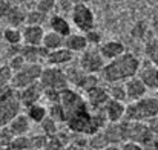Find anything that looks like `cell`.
<instances>
[{
	"label": "cell",
	"instance_id": "obj_28",
	"mask_svg": "<svg viewBox=\"0 0 158 150\" xmlns=\"http://www.w3.org/2000/svg\"><path fill=\"white\" fill-rule=\"evenodd\" d=\"M144 52H146L151 64H154V66L158 67V39H152L149 43H146Z\"/></svg>",
	"mask_w": 158,
	"mask_h": 150
},
{
	"label": "cell",
	"instance_id": "obj_6",
	"mask_svg": "<svg viewBox=\"0 0 158 150\" xmlns=\"http://www.w3.org/2000/svg\"><path fill=\"white\" fill-rule=\"evenodd\" d=\"M71 18L75 28L80 29L83 34L95 29V17L88 5H74L71 9Z\"/></svg>",
	"mask_w": 158,
	"mask_h": 150
},
{
	"label": "cell",
	"instance_id": "obj_10",
	"mask_svg": "<svg viewBox=\"0 0 158 150\" xmlns=\"http://www.w3.org/2000/svg\"><path fill=\"white\" fill-rule=\"evenodd\" d=\"M124 91H126V101L129 103H135L148 95V87L141 83L138 77L124 81Z\"/></svg>",
	"mask_w": 158,
	"mask_h": 150
},
{
	"label": "cell",
	"instance_id": "obj_36",
	"mask_svg": "<svg viewBox=\"0 0 158 150\" xmlns=\"http://www.w3.org/2000/svg\"><path fill=\"white\" fill-rule=\"evenodd\" d=\"M12 140H14V136L9 132V129L8 127H0V149L9 147V144H11Z\"/></svg>",
	"mask_w": 158,
	"mask_h": 150
},
{
	"label": "cell",
	"instance_id": "obj_29",
	"mask_svg": "<svg viewBox=\"0 0 158 150\" xmlns=\"http://www.w3.org/2000/svg\"><path fill=\"white\" fill-rule=\"evenodd\" d=\"M9 150H32L31 149V138L28 136H15L11 144H9Z\"/></svg>",
	"mask_w": 158,
	"mask_h": 150
},
{
	"label": "cell",
	"instance_id": "obj_23",
	"mask_svg": "<svg viewBox=\"0 0 158 150\" xmlns=\"http://www.w3.org/2000/svg\"><path fill=\"white\" fill-rule=\"evenodd\" d=\"M100 84V78L97 77V75H89V74H85L80 80H78V83L74 86L75 89H77V92L80 91V92H89L91 89H94V87H97Z\"/></svg>",
	"mask_w": 158,
	"mask_h": 150
},
{
	"label": "cell",
	"instance_id": "obj_39",
	"mask_svg": "<svg viewBox=\"0 0 158 150\" xmlns=\"http://www.w3.org/2000/svg\"><path fill=\"white\" fill-rule=\"evenodd\" d=\"M120 150H146L141 144H137V143H132V141H126L120 146Z\"/></svg>",
	"mask_w": 158,
	"mask_h": 150
},
{
	"label": "cell",
	"instance_id": "obj_5",
	"mask_svg": "<svg viewBox=\"0 0 158 150\" xmlns=\"http://www.w3.org/2000/svg\"><path fill=\"white\" fill-rule=\"evenodd\" d=\"M106 60L102 57L98 48H88L85 52H81L78 60V67L89 75H97L103 71Z\"/></svg>",
	"mask_w": 158,
	"mask_h": 150
},
{
	"label": "cell",
	"instance_id": "obj_4",
	"mask_svg": "<svg viewBox=\"0 0 158 150\" xmlns=\"http://www.w3.org/2000/svg\"><path fill=\"white\" fill-rule=\"evenodd\" d=\"M43 66L42 64H25L20 71L12 74V80H11V87L14 91H22L28 86H32L35 83H39L40 75H42Z\"/></svg>",
	"mask_w": 158,
	"mask_h": 150
},
{
	"label": "cell",
	"instance_id": "obj_2",
	"mask_svg": "<svg viewBox=\"0 0 158 150\" xmlns=\"http://www.w3.org/2000/svg\"><path fill=\"white\" fill-rule=\"evenodd\" d=\"M158 116V100L157 97H144L135 103L126 106L124 120L132 123H146L151 118Z\"/></svg>",
	"mask_w": 158,
	"mask_h": 150
},
{
	"label": "cell",
	"instance_id": "obj_16",
	"mask_svg": "<svg viewBox=\"0 0 158 150\" xmlns=\"http://www.w3.org/2000/svg\"><path fill=\"white\" fill-rule=\"evenodd\" d=\"M63 48L68 51H71L72 54L78 52H85V51L89 48V43L85 37V34H69L68 37H64V43H63Z\"/></svg>",
	"mask_w": 158,
	"mask_h": 150
},
{
	"label": "cell",
	"instance_id": "obj_1",
	"mask_svg": "<svg viewBox=\"0 0 158 150\" xmlns=\"http://www.w3.org/2000/svg\"><path fill=\"white\" fill-rule=\"evenodd\" d=\"M141 67V61L134 54L124 52L123 55L107 61L100 72L102 80L110 84V83H124L134 77H137L138 71Z\"/></svg>",
	"mask_w": 158,
	"mask_h": 150
},
{
	"label": "cell",
	"instance_id": "obj_27",
	"mask_svg": "<svg viewBox=\"0 0 158 150\" xmlns=\"http://www.w3.org/2000/svg\"><path fill=\"white\" fill-rule=\"evenodd\" d=\"M88 146H91L94 150H102V149H105V147H107V146H110V144H109V141H107V138H106L105 132L100 130V132H97L95 135L89 136Z\"/></svg>",
	"mask_w": 158,
	"mask_h": 150
},
{
	"label": "cell",
	"instance_id": "obj_9",
	"mask_svg": "<svg viewBox=\"0 0 158 150\" xmlns=\"http://www.w3.org/2000/svg\"><path fill=\"white\" fill-rule=\"evenodd\" d=\"M102 112H103L106 121L109 124H117V123H121L124 120L126 104L124 103H120V101L109 100L105 104V107L102 109Z\"/></svg>",
	"mask_w": 158,
	"mask_h": 150
},
{
	"label": "cell",
	"instance_id": "obj_18",
	"mask_svg": "<svg viewBox=\"0 0 158 150\" xmlns=\"http://www.w3.org/2000/svg\"><path fill=\"white\" fill-rule=\"evenodd\" d=\"M74 58V54L71 51L64 49V48H60L57 51H52L48 54L46 57V63L48 66H52V67H60V66H66L72 61Z\"/></svg>",
	"mask_w": 158,
	"mask_h": 150
},
{
	"label": "cell",
	"instance_id": "obj_20",
	"mask_svg": "<svg viewBox=\"0 0 158 150\" xmlns=\"http://www.w3.org/2000/svg\"><path fill=\"white\" fill-rule=\"evenodd\" d=\"M48 23H49L51 31L55 32V34H58V35H61L63 39L71 34V25H69V22H68L63 15L55 14V15H52V17L48 20Z\"/></svg>",
	"mask_w": 158,
	"mask_h": 150
},
{
	"label": "cell",
	"instance_id": "obj_14",
	"mask_svg": "<svg viewBox=\"0 0 158 150\" xmlns=\"http://www.w3.org/2000/svg\"><path fill=\"white\" fill-rule=\"evenodd\" d=\"M137 77L141 80V83L148 87V91H158V67L154 64L141 66Z\"/></svg>",
	"mask_w": 158,
	"mask_h": 150
},
{
	"label": "cell",
	"instance_id": "obj_26",
	"mask_svg": "<svg viewBox=\"0 0 158 150\" xmlns=\"http://www.w3.org/2000/svg\"><path fill=\"white\" fill-rule=\"evenodd\" d=\"M3 39L9 46H20L22 45V31L19 28H5L3 31Z\"/></svg>",
	"mask_w": 158,
	"mask_h": 150
},
{
	"label": "cell",
	"instance_id": "obj_7",
	"mask_svg": "<svg viewBox=\"0 0 158 150\" xmlns=\"http://www.w3.org/2000/svg\"><path fill=\"white\" fill-rule=\"evenodd\" d=\"M22 113V104L17 98V94L8 100L0 101V127H8V124Z\"/></svg>",
	"mask_w": 158,
	"mask_h": 150
},
{
	"label": "cell",
	"instance_id": "obj_44",
	"mask_svg": "<svg viewBox=\"0 0 158 150\" xmlns=\"http://www.w3.org/2000/svg\"><path fill=\"white\" fill-rule=\"evenodd\" d=\"M0 150H9V149H8V147H6V149H0Z\"/></svg>",
	"mask_w": 158,
	"mask_h": 150
},
{
	"label": "cell",
	"instance_id": "obj_46",
	"mask_svg": "<svg viewBox=\"0 0 158 150\" xmlns=\"http://www.w3.org/2000/svg\"><path fill=\"white\" fill-rule=\"evenodd\" d=\"M112 2H118V0H112Z\"/></svg>",
	"mask_w": 158,
	"mask_h": 150
},
{
	"label": "cell",
	"instance_id": "obj_15",
	"mask_svg": "<svg viewBox=\"0 0 158 150\" xmlns=\"http://www.w3.org/2000/svg\"><path fill=\"white\" fill-rule=\"evenodd\" d=\"M98 51H100L102 57L105 58L106 63H107V61H110V60L123 55L126 52V46L121 42H118V40H109V42L102 43L98 46Z\"/></svg>",
	"mask_w": 158,
	"mask_h": 150
},
{
	"label": "cell",
	"instance_id": "obj_41",
	"mask_svg": "<svg viewBox=\"0 0 158 150\" xmlns=\"http://www.w3.org/2000/svg\"><path fill=\"white\" fill-rule=\"evenodd\" d=\"M66 150H85V147L77 146V144H74V143H69V144H66Z\"/></svg>",
	"mask_w": 158,
	"mask_h": 150
},
{
	"label": "cell",
	"instance_id": "obj_8",
	"mask_svg": "<svg viewBox=\"0 0 158 150\" xmlns=\"http://www.w3.org/2000/svg\"><path fill=\"white\" fill-rule=\"evenodd\" d=\"M42 97H43V89L39 83H35L32 86H28L22 91H17V98L20 101L22 107H26V109L37 104V103H40Z\"/></svg>",
	"mask_w": 158,
	"mask_h": 150
},
{
	"label": "cell",
	"instance_id": "obj_32",
	"mask_svg": "<svg viewBox=\"0 0 158 150\" xmlns=\"http://www.w3.org/2000/svg\"><path fill=\"white\" fill-rule=\"evenodd\" d=\"M146 34H148V25H146L143 20L137 22V23L132 26V29H131V35H132L134 39H137V40H143V39L146 37Z\"/></svg>",
	"mask_w": 158,
	"mask_h": 150
},
{
	"label": "cell",
	"instance_id": "obj_12",
	"mask_svg": "<svg viewBox=\"0 0 158 150\" xmlns=\"http://www.w3.org/2000/svg\"><path fill=\"white\" fill-rule=\"evenodd\" d=\"M48 54L49 51H46L43 46H26V45L20 46V55L25 58L28 64H40L42 60L46 61Z\"/></svg>",
	"mask_w": 158,
	"mask_h": 150
},
{
	"label": "cell",
	"instance_id": "obj_11",
	"mask_svg": "<svg viewBox=\"0 0 158 150\" xmlns=\"http://www.w3.org/2000/svg\"><path fill=\"white\" fill-rule=\"evenodd\" d=\"M86 95V103H88V106L92 109V110H102L103 107H105V104L107 101L110 100L109 98V95H107V91H106L105 86H102V84H98L97 87H94V89H91L89 92H86L85 94Z\"/></svg>",
	"mask_w": 158,
	"mask_h": 150
},
{
	"label": "cell",
	"instance_id": "obj_19",
	"mask_svg": "<svg viewBox=\"0 0 158 150\" xmlns=\"http://www.w3.org/2000/svg\"><path fill=\"white\" fill-rule=\"evenodd\" d=\"M9 28H19L22 25H25V20H26V11L22 8V6H17V5H11V8L8 9L5 18H3Z\"/></svg>",
	"mask_w": 158,
	"mask_h": 150
},
{
	"label": "cell",
	"instance_id": "obj_13",
	"mask_svg": "<svg viewBox=\"0 0 158 150\" xmlns=\"http://www.w3.org/2000/svg\"><path fill=\"white\" fill-rule=\"evenodd\" d=\"M45 29L43 26H28L25 25L22 31V42L26 46H42L43 37H45Z\"/></svg>",
	"mask_w": 158,
	"mask_h": 150
},
{
	"label": "cell",
	"instance_id": "obj_38",
	"mask_svg": "<svg viewBox=\"0 0 158 150\" xmlns=\"http://www.w3.org/2000/svg\"><path fill=\"white\" fill-rule=\"evenodd\" d=\"M146 126H148V129L151 130V133L155 136L158 135V116H154V118H151L149 121H146Z\"/></svg>",
	"mask_w": 158,
	"mask_h": 150
},
{
	"label": "cell",
	"instance_id": "obj_22",
	"mask_svg": "<svg viewBox=\"0 0 158 150\" xmlns=\"http://www.w3.org/2000/svg\"><path fill=\"white\" fill-rule=\"evenodd\" d=\"M26 116L29 118L31 123H39L40 124L48 116V107L40 104V103H37V104H34V106L26 109Z\"/></svg>",
	"mask_w": 158,
	"mask_h": 150
},
{
	"label": "cell",
	"instance_id": "obj_37",
	"mask_svg": "<svg viewBox=\"0 0 158 150\" xmlns=\"http://www.w3.org/2000/svg\"><path fill=\"white\" fill-rule=\"evenodd\" d=\"M85 37H86V40H88V43L89 45H100L102 43V35L98 34V31H95V29H92V31H89V32H86L85 34Z\"/></svg>",
	"mask_w": 158,
	"mask_h": 150
},
{
	"label": "cell",
	"instance_id": "obj_21",
	"mask_svg": "<svg viewBox=\"0 0 158 150\" xmlns=\"http://www.w3.org/2000/svg\"><path fill=\"white\" fill-rule=\"evenodd\" d=\"M63 43H64V39H63L61 35L55 34L52 31H48V32H45L42 46L46 51L52 52V51H57V49H60V48H63Z\"/></svg>",
	"mask_w": 158,
	"mask_h": 150
},
{
	"label": "cell",
	"instance_id": "obj_42",
	"mask_svg": "<svg viewBox=\"0 0 158 150\" xmlns=\"http://www.w3.org/2000/svg\"><path fill=\"white\" fill-rule=\"evenodd\" d=\"M71 2V5L74 6V5H88L91 0H69Z\"/></svg>",
	"mask_w": 158,
	"mask_h": 150
},
{
	"label": "cell",
	"instance_id": "obj_34",
	"mask_svg": "<svg viewBox=\"0 0 158 150\" xmlns=\"http://www.w3.org/2000/svg\"><path fill=\"white\" fill-rule=\"evenodd\" d=\"M55 5H57V0H39V2H37L35 9H37V11H40L42 14L48 15L54 8H55Z\"/></svg>",
	"mask_w": 158,
	"mask_h": 150
},
{
	"label": "cell",
	"instance_id": "obj_30",
	"mask_svg": "<svg viewBox=\"0 0 158 150\" xmlns=\"http://www.w3.org/2000/svg\"><path fill=\"white\" fill-rule=\"evenodd\" d=\"M11 80H12V71L9 69V66L8 64L0 66V92L11 86Z\"/></svg>",
	"mask_w": 158,
	"mask_h": 150
},
{
	"label": "cell",
	"instance_id": "obj_35",
	"mask_svg": "<svg viewBox=\"0 0 158 150\" xmlns=\"http://www.w3.org/2000/svg\"><path fill=\"white\" fill-rule=\"evenodd\" d=\"M25 64H26V61H25V58H23L20 54L12 55V57H11V60H9V63H8V66H9V69L12 71V74H14V72H17V71H20Z\"/></svg>",
	"mask_w": 158,
	"mask_h": 150
},
{
	"label": "cell",
	"instance_id": "obj_45",
	"mask_svg": "<svg viewBox=\"0 0 158 150\" xmlns=\"http://www.w3.org/2000/svg\"><path fill=\"white\" fill-rule=\"evenodd\" d=\"M157 100H158V91H157Z\"/></svg>",
	"mask_w": 158,
	"mask_h": 150
},
{
	"label": "cell",
	"instance_id": "obj_3",
	"mask_svg": "<svg viewBox=\"0 0 158 150\" xmlns=\"http://www.w3.org/2000/svg\"><path fill=\"white\" fill-rule=\"evenodd\" d=\"M39 84L42 86L43 91H57V92H63V91H66L69 87L64 69L52 67V66L43 67L40 80H39Z\"/></svg>",
	"mask_w": 158,
	"mask_h": 150
},
{
	"label": "cell",
	"instance_id": "obj_17",
	"mask_svg": "<svg viewBox=\"0 0 158 150\" xmlns=\"http://www.w3.org/2000/svg\"><path fill=\"white\" fill-rule=\"evenodd\" d=\"M8 129L9 132L12 133V136H26V133L29 132L31 129V121L29 118L26 116V113H20L17 115L9 124H8Z\"/></svg>",
	"mask_w": 158,
	"mask_h": 150
},
{
	"label": "cell",
	"instance_id": "obj_43",
	"mask_svg": "<svg viewBox=\"0 0 158 150\" xmlns=\"http://www.w3.org/2000/svg\"><path fill=\"white\" fill-rule=\"evenodd\" d=\"M102 150H120V146H107V147H105Z\"/></svg>",
	"mask_w": 158,
	"mask_h": 150
},
{
	"label": "cell",
	"instance_id": "obj_31",
	"mask_svg": "<svg viewBox=\"0 0 158 150\" xmlns=\"http://www.w3.org/2000/svg\"><path fill=\"white\" fill-rule=\"evenodd\" d=\"M40 126H42L43 133H45L46 136H55V135L58 133V126H57V123L54 121L52 118H49V116H46V118L40 123Z\"/></svg>",
	"mask_w": 158,
	"mask_h": 150
},
{
	"label": "cell",
	"instance_id": "obj_33",
	"mask_svg": "<svg viewBox=\"0 0 158 150\" xmlns=\"http://www.w3.org/2000/svg\"><path fill=\"white\" fill-rule=\"evenodd\" d=\"M43 150H66V144L55 135V136H48L46 146Z\"/></svg>",
	"mask_w": 158,
	"mask_h": 150
},
{
	"label": "cell",
	"instance_id": "obj_40",
	"mask_svg": "<svg viewBox=\"0 0 158 150\" xmlns=\"http://www.w3.org/2000/svg\"><path fill=\"white\" fill-rule=\"evenodd\" d=\"M9 8H11V5H9L8 0H0V18L2 20L5 18V15H6V12H8Z\"/></svg>",
	"mask_w": 158,
	"mask_h": 150
},
{
	"label": "cell",
	"instance_id": "obj_24",
	"mask_svg": "<svg viewBox=\"0 0 158 150\" xmlns=\"http://www.w3.org/2000/svg\"><path fill=\"white\" fill-rule=\"evenodd\" d=\"M109 98L114 101L126 103V91H124V83H110L106 87Z\"/></svg>",
	"mask_w": 158,
	"mask_h": 150
},
{
	"label": "cell",
	"instance_id": "obj_25",
	"mask_svg": "<svg viewBox=\"0 0 158 150\" xmlns=\"http://www.w3.org/2000/svg\"><path fill=\"white\" fill-rule=\"evenodd\" d=\"M48 20V15L42 14L40 11L37 9H32V11H26V20H25V25L28 26H43Z\"/></svg>",
	"mask_w": 158,
	"mask_h": 150
}]
</instances>
